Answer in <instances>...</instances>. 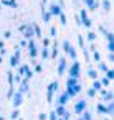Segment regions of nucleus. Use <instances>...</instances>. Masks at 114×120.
Masks as SVG:
<instances>
[{"mask_svg":"<svg viewBox=\"0 0 114 120\" xmlns=\"http://www.w3.org/2000/svg\"><path fill=\"white\" fill-rule=\"evenodd\" d=\"M78 92H79V86H71V87H68V94H66V95H71V97H73V95H76Z\"/></svg>","mask_w":114,"mask_h":120,"instance_id":"nucleus-1","label":"nucleus"},{"mask_svg":"<svg viewBox=\"0 0 114 120\" xmlns=\"http://www.w3.org/2000/svg\"><path fill=\"white\" fill-rule=\"evenodd\" d=\"M65 49H66V53H68V54H69L71 58H74V56H76V54H74V49H73V48L69 46V43H68V41L65 43Z\"/></svg>","mask_w":114,"mask_h":120,"instance_id":"nucleus-2","label":"nucleus"},{"mask_svg":"<svg viewBox=\"0 0 114 120\" xmlns=\"http://www.w3.org/2000/svg\"><path fill=\"white\" fill-rule=\"evenodd\" d=\"M56 87H58V84H56V82H53V84H51V86L48 87V100H51V95H53V90H55Z\"/></svg>","mask_w":114,"mask_h":120,"instance_id":"nucleus-3","label":"nucleus"},{"mask_svg":"<svg viewBox=\"0 0 114 120\" xmlns=\"http://www.w3.org/2000/svg\"><path fill=\"white\" fill-rule=\"evenodd\" d=\"M81 18H83V22H84V25H86V26H89V25H91V22L88 20V17H86V12H84V10L81 12Z\"/></svg>","mask_w":114,"mask_h":120,"instance_id":"nucleus-4","label":"nucleus"},{"mask_svg":"<svg viewBox=\"0 0 114 120\" xmlns=\"http://www.w3.org/2000/svg\"><path fill=\"white\" fill-rule=\"evenodd\" d=\"M20 102H22V95H20V94H17V95L13 97V105H15V107H18V105H20Z\"/></svg>","mask_w":114,"mask_h":120,"instance_id":"nucleus-5","label":"nucleus"},{"mask_svg":"<svg viewBox=\"0 0 114 120\" xmlns=\"http://www.w3.org/2000/svg\"><path fill=\"white\" fill-rule=\"evenodd\" d=\"M78 71H79V66H78V63H74V64H73V71H71L73 77H76V76H78Z\"/></svg>","mask_w":114,"mask_h":120,"instance_id":"nucleus-6","label":"nucleus"},{"mask_svg":"<svg viewBox=\"0 0 114 120\" xmlns=\"http://www.w3.org/2000/svg\"><path fill=\"white\" fill-rule=\"evenodd\" d=\"M51 13H53V15H61V10H60V7L53 5V7H51Z\"/></svg>","mask_w":114,"mask_h":120,"instance_id":"nucleus-7","label":"nucleus"},{"mask_svg":"<svg viewBox=\"0 0 114 120\" xmlns=\"http://www.w3.org/2000/svg\"><path fill=\"white\" fill-rule=\"evenodd\" d=\"M30 56H32V58L37 56V49H35V45H33V43H30Z\"/></svg>","mask_w":114,"mask_h":120,"instance_id":"nucleus-8","label":"nucleus"},{"mask_svg":"<svg viewBox=\"0 0 114 120\" xmlns=\"http://www.w3.org/2000/svg\"><path fill=\"white\" fill-rule=\"evenodd\" d=\"M63 71H65V59H63V58H61V59H60V69H58V72H60V74H61V72H63Z\"/></svg>","mask_w":114,"mask_h":120,"instance_id":"nucleus-9","label":"nucleus"},{"mask_svg":"<svg viewBox=\"0 0 114 120\" xmlns=\"http://www.w3.org/2000/svg\"><path fill=\"white\" fill-rule=\"evenodd\" d=\"M84 105H86V104H84L83 100H81V102H78V105H76V112H81V110L84 109Z\"/></svg>","mask_w":114,"mask_h":120,"instance_id":"nucleus-10","label":"nucleus"},{"mask_svg":"<svg viewBox=\"0 0 114 120\" xmlns=\"http://www.w3.org/2000/svg\"><path fill=\"white\" fill-rule=\"evenodd\" d=\"M71 86H76V79H74V77L68 81V87H71Z\"/></svg>","mask_w":114,"mask_h":120,"instance_id":"nucleus-11","label":"nucleus"},{"mask_svg":"<svg viewBox=\"0 0 114 120\" xmlns=\"http://www.w3.org/2000/svg\"><path fill=\"white\" fill-rule=\"evenodd\" d=\"M86 4H88V5H89L91 8H94V7H96V4H94V0H86Z\"/></svg>","mask_w":114,"mask_h":120,"instance_id":"nucleus-12","label":"nucleus"},{"mask_svg":"<svg viewBox=\"0 0 114 120\" xmlns=\"http://www.w3.org/2000/svg\"><path fill=\"white\" fill-rule=\"evenodd\" d=\"M56 113H58V115H63V113H65V109H63V107H58V109H56Z\"/></svg>","mask_w":114,"mask_h":120,"instance_id":"nucleus-13","label":"nucleus"},{"mask_svg":"<svg viewBox=\"0 0 114 120\" xmlns=\"http://www.w3.org/2000/svg\"><path fill=\"white\" fill-rule=\"evenodd\" d=\"M66 99H68V95H61V97H60V104H65Z\"/></svg>","mask_w":114,"mask_h":120,"instance_id":"nucleus-14","label":"nucleus"},{"mask_svg":"<svg viewBox=\"0 0 114 120\" xmlns=\"http://www.w3.org/2000/svg\"><path fill=\"white\" fill-rule=\"evenodd\" d=\"M88 38H89L91 41H94V40H96V35H94V33H89V36H88Z\"/></svg>","mask_w":114,"mask_h":120,"instance_id":"nucleus-15","label":"nucleus"},{"mask_svg":"<svg viewBox=\"0 0 114 120\" xmlns=\"http://www.w3.org/2000/svg\"><path fill=\"white\" fill-rule=\"evenodd\" d=\"M10 63H12V66H17V56H13V58H12V61H10Z\"/></svg>","mask_w":114,"mask_h":120,"instance_id":"nucleus-16","label":"nucleus"},{"mask_svg":"<svg viewBox=\"0 0 114 120\" xmlns=\"http://www.w3.org/2000/svg\"><path fill=\"white\" fill-rule=\"evenodd\" d=\"M112 76H114V72L112 71H107V77L106 79H112Z\"/></svg>","mask_w":114,"mask_h":120,"instance_id":"nucleus-17","label":"nucleus"},{"mask_svg":"<svg viewBox=\"0 0 114 120\" xmlns=\"http://www.w3.org/2000/svg\"><path fill=\"white\" fill-rule=\"evenodd\" d=\"M43 18L48 22V20H50V13H43Z\"/></svg>","mask_w":114,"mask_h":120,"instance_id":"nucleus-18","label":"nucleus"},{"mask_svg":"<svg viewBox=\"0 0 114 120\" xmlns=\"http://www.w3.org/2000/svg\"><path fill=\"white\" fill-rule=\"evenodd\" d=\"M32 33H33L32 28H27V36H32Z\"/></svg>","mask_w":114,"mask_h":120,"instance_id":"nucleus-19","label":"nucleus"},{"mask_svg":"<svg viewBox=\"0 0 114 120\" xmlns=\"http://www.w3.org/2000/svg\"><path fill=\"white\" fill-rule=\"evenodd\" d=\"M27 89H28V86H27V84H23V86H22V92H27Z\"/></svg>","mask_w":114,"mask_h":120,"instance_id":"nucleus-20","label":"nucleus"},{"mask_svg":"<svg viewBox=\"0 0 114 120\" xmlns=\"http://www.w3.org/2000/svg\"><path fill=\"white\" fill-rule=\"evenodd\" d=\"M84 120H91V115H89V113H88V112H86V113H84Z\"/></svg>","mask_w":114,"mask_h":120,"instance_id":"nucleus-21","label":"nucleus"},{"mask_svg":"<svg viewBox=\"0 0 114 120\" xmlns=\"http://www.w3.org/2000/svg\"><path fill=\"white\" fill-rule=\"evenodd\" d=\"M41 54H43V58H48V51H46V49H43V53H41Z\"/></svg>","mask_w":114,"mask_h":120,"instance_id":"nucleus-22","label":"nucleus"}]
</instances>
